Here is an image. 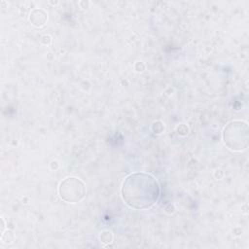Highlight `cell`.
Segmentation results:
<instances>
[{
	"label": "cell",
	"mask_w": 249,
	"mask_h": 249,
	"mask_svg": "<svg viewBox=\"0 0 249 249\" xmlns=\"http://www.w3.org/2000/svg\"><path fill=\"white\" fill-rule=\"evenodd\" d=\"M121 195L128 207L146 210L153 207L159 200L160 186L153 175L145 172H134L124 178Z\"/></svg>",
	"instance_id": "cell-1"
},
{
	"label": "cell",
	"mask_w": 249,
	"mask_h": 249,
	"mask_svg": "<svg viewBox=\"0 0 249 249\" xmlns=\"http://www.w3.org/2000/svg\"><path fill=\"white\" fill-rule=\"evenodd\" d=\"M222 138L224 144L233 152L244 151L249 144L248 124L242 120L229 122L223 129Z\"/></svg>",
	"instance_id": "cell-2"
},
{
	"label": "cell",
	"mask_w": 249,
	"mask_h": 249,
	"mask_svg": "<svg viewBox=\"0 0 249 249\" xmlns=\"http://www.w3.org/2000/svg\"><path fill=\"white\" fill-rule=\"evenodd\" d=\"M59 197L68 203H78L87 195V187L83 180L75 176L63 179L58 186Z\"/></svg>",
	"instance_id": "cell-3"
},
{
	"label": "cell",
	"mask_w": 249,
	"mask_h": 249,
	"mask_svg": "<svg viewBox=\"0 0 249 249\" xmlns=\"http://www.w3.org/2000/svg\"><path fill=\"white\" fill-rule=\"evenodd\" d=\"M48 19V14L44 9L41 8H35L31 10L29 13V21L32 25L36 27H41L45 25Z\"/></svg>",
	"instance_id": "cell-4"
},
{
	"label": "cell",
	"mask_w": 249,
	"mask_h": 249,
	"mask_svg": "<svg viewBox=\"0 0 249 249\" xmlns=\"http://www.w3.org/2000/svg\"><path fill=\"white\" fill-rule=\"evenodd\" d=\"M15 240V233L11 230H7L1 233V241L3 244H11Z\"/></svg>",
	"instance_id": "cell-5"
},
{
	"label": "cell",
	"mask_w": 249,
	"mask_h": 249,
	"mask_svg": "<svg viewBox=\"0 0 249 249\" xmlns=\"http://www.w3.org/2000/svg\"><path fill=\"white\" fill-rule=\"evenodd\" d=\"M99 239L101 242L103 243H110L113 240V234L112 231L109 230H104L101 231L100 235H99Z\"/></svg>",
	"instance_id": "cell-6"
}]
</instances>
